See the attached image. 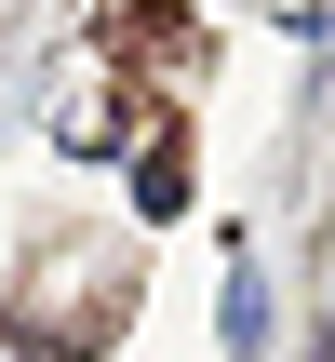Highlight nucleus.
Wrapping results in <instances>:
<instances>
[{
	"mask_svg": "<svg viewBox=\"0 0 335 362\" xmlns=\"http://www.w3.org/2000/svg\"><path fill=\"white\" fill-rule=\"evenodd\" d=\"M269 336V296H255V255H228V362H255Z\"/></svg>",
	"mask_w": 335,
	"mask_h": 362,
	"instance_id": "nucleus-1",
	"label": "nucleus"
},
{
	"mask_svg": "<svg viewBox=\"0 0 335 362\" xmlns=\"http://www.w3.org/2000/svg\"><path fill=\"white\" fill-rule=\"evenodd\" d=\"M134 202L175 215V202H188V148H148V161H134Z\"/></svg>",
	"mask_w": 335,
	"mask_h": 362,
	"instance_id": "nucleus-2",
	"label": "nucleus"
}]
</instances>
